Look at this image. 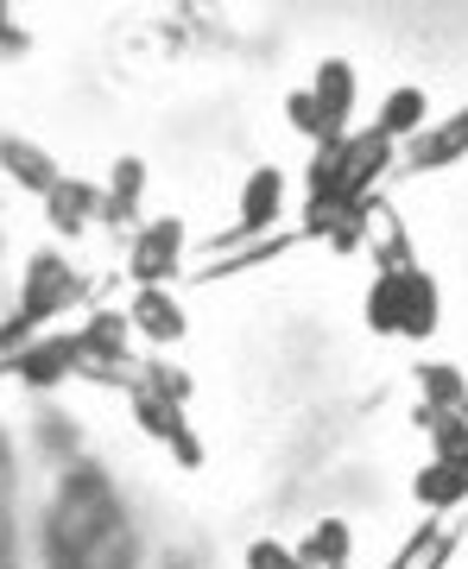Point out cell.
<instances>
[{
    "label": "cell",
    "mask_w": 468,
    "mask_h": 569,
    "mask_svg": "<svg viewBox=\"0 0 468 569\" xmlns=\"http://www.w3.org/2000/svg\"><path fill=\"white\" fill-rule=\"evenodd\" d=\"M411 500L418 507H462L468 500V449L462 456H437L430 468H418V481H411Z\"/></svg>",
    "instance_id": "5b68a950"
},
{
    "label": "cell",
    "mask_w": 468,
    "mask_h": 569,
    "mask_svg": "<svg viewBox=\"0 0 468 569\" xmlns=\"http://www.w3.org/2000/svg\"><path fill=\"white\" fill-rule=\"evenodd\" d=\"M44 216H51V228L58 234H82V222H96L102 216V190L82 178H63L51 197H44Z\"/></svg>",
    "instance_id": "ba28073f"
},
{
    "label": "cell",
    "mask_w": 468,
    "mask_h": 569,
    "mask_svg": "<svg viewBox=\"0 0 468 569\" xmlns=\"http://www.w3.org/2000/svg\"><path fill=\"white\" fill-rule=\"evenodd\" d=\"M0 159H7V171H13L20 183H32L39 197H51V190L63 183V171H51V159H44L39 146H26V140H0Z\"/></svg>",
    "instance_id": "5bb4252c"
},
{
    "label": "cell",
    "mask_w": 468,
    "mask_h": 569,
    "mask_svg": "<svg viewBox=\"0 0 468 569\" xmlns=\"http://www.w3.org/2000/svg\"><path fill=\"white\" fill-rule=\"evenodd\" d=\"M418 387H425V406H444V411H462V399H468L462 373L449 361H425L418 367Z\"/></svg>",
    "instance_id": "ac0fdd59"
},
{
    "label": "cell",
    "mask_w": 468,
    "mask_h": 569,
    "mask_svg": "<svg viewBox=\"0 0 468 569\" xmlns=\"http://www.w3.org/2000/svg\"><path fill=\"white\" fill-rule=\"evenodd\" d=\"M140 190H146V164H140V159H121L114 171H108L102 222H133V209H140Z\"/></svg>",
    "instance_id": "4fadbf2b"
},
{
    "label": "cell",
    "mask_w": 468,
    "mask_h": 569,
    "mask_svg": "<svg viewBox=\"0 0 468 569\" xmlns=\"http://www.w3.org/2000/svg\"><path fill=\"white\" fill-rule=\"evenodd\" d=\"M437 317H444L437 279H430L425 266H399V336L425 342V336H437Z\"/></svg>",
    "instance_id": "7a4b0ae2"
},
{
    "label": "cell",
    "mask_w": 468,
    "mask_h": 569,
    "mask_svg": "<svg viewBox=\"0 0 468 569\" xmlns=\"http://www.w3.org/2000/svg\"><path fill=\"white\" fill-rule=\"evenodd\" d=\"M456 152H468V114H456L449 127L425 133V140L411 146V164H418V171H437V164H449Z\"/></svg>",
    "instance_id": "2e32d148"
},
{
    "label": "cell",
    "mask_w": 468,
    "mask_h": 569,
    "mask_svg": "<svg viewBox=\"0 0 468 569\" xmlns=\"http://www.w3.org/2000/svg\"><path fill=\"white\" fill-rule=\"evenodd\" d=\"M146 392H159V399H171V406H183L190 399V373H178L171 361H146Z\"/></svg>",
    "instance_id": "7402d4cb"
},
{
    "label": "cell",
    "mask_w": 468,
    "mask_h": 569,
    "mask_svg": "<svg viewBox=\"0 0 468 569\" xmlns=\"http://www.w3.org/2000/svg\"><path fill=\"white\" fill-rule=\"evenodd\" d=\"M77 298V272L58 260V253H32V272H26V323H39V317H51V310H63Z\"/></svg>",
    "instance_id": "277c9868"
},
{
    "label": "cell",
    "mask_w": 468,
    "mask_h": 569,
    "mask_svg": "<svg viewBox=\"0 0 468 569\" xmlns=\"http://www.w3.org/2000/svg\"><path fill=\"white\" fill-rule=\"evenodd\" d=\"M279 216H286V178H279L272 164L247 171V183H241V228L253 234V228L279 222Z\"/></svg>",
    "instance_id": "30bf717a"
},
{
    "label": "cell",
    "mask_w": 468,
    "mask_h": 569,
    "mask_svg": "<svg viewBox=\"0 0 468 569\" xmlns=\"http://www.w3.org/2000/svg\"><path fill=\"white\" fill-rule=\"evenodd\" d=\"M430 102L425 89H392L387 102H380V114H374V133H387V140H411L418 127H425Z\"/></svg>",
    "instance_id": "7c38bea8"
},
{
    "label": "cell",
    "mask_w": 468,
    "mask_h": 569,
    "mask_svg": "<svg viewBox=\"0 0 468 569\" xmlns=\"http://www.w3.org/2000/svg\"><path fill=\"white\" fill-rule=\"evenodd\" d=\"M127 317H114V310H102V317H96V323H82V361H89V355H102V361H121V336H127Z\"/></svg>",
    "instance_id": "ffe728a7"
},
{
    "label": "cell",
    "mask_w": 468,
    "mask_h": 569,
    "mask_svg": "<svg viewBox=\"0 0 468 569\" xmlns=\"http://www.w3.org/2000/svg\"><path fill=\"white\" fill-rule=\"evenodd\" d=\"M310 102H317V114H323L336 133H342L348 114H355V63H342V58L317 63V77H310Z\"/></svg>",
    "instance_id": "8992f818"
},
{
    "label": "cell",
    "mask_w": 468,
    "mask_h": 569,
    "mask_svg": "<svg viewBox=\"0 0 468 569\" xmlns=\"http://www.w3.org/2000/svg\"><path fill=\"white\" fill-rule=\"evenodd\" d=\"M171 456H178L183 468H203V443H197V437H190V425H183L178 437H171Z\"/></svg>",
    "instance_id": "cb8c5ba5"
},
{
    "label": "cell",
    "mask_w": 468,
    "mask_h": 569,
    "mask_svg": "<svg viewBox=\"0 0 468 569\" xmlns=\"http://www.w3.org/2000/svg\"><path fill=\"white\" fill-rule=\"evenodd\" d=\"M286 114H291V127H298V133H305L310 146H323V140H342V133H336V127H329L323 114H317V102H310V89H298V96H286Z\"/></svg>",
    "instance_id": "44dd1931"
},
{
    "label": "cell",
    "mask_w": 468,
    "mask_h": 569,
    "mask_svg": "<svg viewBox=\"0 0 468 569\" xmlns=\"http://www.w3.org/2000/svg\"><path fill=\"white\" fill-rule=\"evenodd\" d=\"M178 266H183V222L165 216V222H152L140 241H133V279H140V291H152V284H165Z\"/></svg>",
    "instance_id": "6da1fadb"
},
{
    "label": "cell",
    "mask_w": 468,
    "mask_h": 569,
    "mask_svg": "<svg viewBox=\"0 0 468 569\" xmlns=\"http://www.w3.org/2000/svg\"><path fill=\"white\" fill-rule=\"evenodd\" d=\"M127 323L140 329L146 342H178L183 329H190V317H183V310L171 305V291H165V284H152V291H140V298H133Z\"/></svg>",
    "instance_id": "9c48e42d"
},
{
    "label": "cell",
    "mask_w": 468,
    "mask_h": 569,
    "mask_svg": "<svg viewBox=\"0 0 468 569\" xmlns=\"http://www.w3.org/2000/svg\"><path fill=\"white\" fill-rule=\"evenodd\" d=\"M247 569H310L298 550L272 545V538H260V545H247Z\"/></svg>",
    "instance_id": "603a6c76"
},
{
    "label": "cell",
    "mask_w": 468,
    "mask_h": 569,
    "mask_svg": "<svg viewBox=\"0 0 468 569\" xmlns=\"http://www.w3.org/2000/svg\"><path fill=\"white\" fill-rule=\"evenodd\" d=\"M361 317H367V329H374V336H399V266H387L380 279L367 284Z\"/></svg>",
    "instance_id": "9a60e30c"
},
{
    "label": "cell",
    "mask_w": 468,
    "mask_h": 569,
    "mask_svg": "<svg viewBox=\"0 0 468 569\" xmlns=\"http://www.w3.org/2000/svg\"><path fill=\"white\" fill-rule=\"evenodd\" d=\"M133 418H140L146 437H159V443H171L183 430V406H171V399H159V392L133 387Z\"/></svg>",
    "instance_id": "e0dca14e"
},
{
    "label": "cell",
    "mask_w": 468,
    "mask_h": 569,
    "mask_svg": "<svg viewBox=\"0 0 468 569\" xmlns=\"http://www.w3.org/2000/svg\"><path fill=\"white\" fill-rule=\"evenodd\" d=\"M348 550H355V531H348V519H317V526H310V538L298 545V557H305L310 569H342Z\"/></svg>",
    "instance_id": "8fae6325"
},
{
    "label": "cell",
    "mask_w": 468,
    "mask_h": 569,
    "mask_svg": "<svg viewBox=\"0 0 468 569\" xmlns=\"http://www.w3.org/2000/svg\"><path fill=\"white\" fill-rule=\"evenodd\" d=\"M387 164H392V140H387V133H374V127L355 133V140H348V164H342V209H361L367 190H374V178H380Z\"/></svg>",
    "instance_id": "3957f363"
},
{
    "label": "cell",
    "mask_w": 468,
    "mask_h": 569,
    "mask_svg": "<svg viewBox=\"0 0 468 569\" xmlns=\"http://www.w3.org/2000/svg\"><path fill=\"white\" fill-rule=\"evenodd\" d=\"M77 361H82V342H77V336H51V342H32L26 355H13L20 380H32V387H58V380H63Z\"/></svg>",
    "instance_id": "52a82bcc"
},
{
    "label": "cell",
    "mask_w": 468,
    "mask_h": 569,
    "mask_svg": "<svg viewBox=\"0 0 468 569\" xmlns=\"http://www.w3.org/2000/svg\"><path fill=\"white\" fill-rule=\"evenodd\" d=\"M0 51H20V39H13V26H7V7H0Z\"/></svg>",
    "instance_id": "d4e9b609"
},
{
    "label": "cell",
    "mask_w": 468,
    "mask_h": 569,
    "mask_svg": "<svg viewBox=\"0 0 468 569\" xmlns=\"http://www.w3.org/2000/svg\"><path fill=\"white\" fill-rule=\"evenodd\" d=\"M418 425L430 430V443H437V456H462V449H468V418H462V411L418 406Z\"/></svg>",
    "instance_id": "d6986e66"
}]
</instances>
